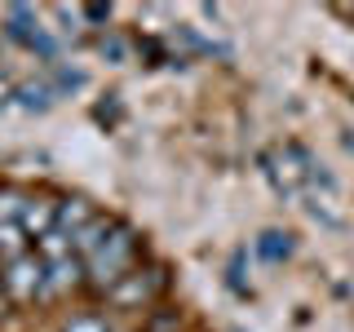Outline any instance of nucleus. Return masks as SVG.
<instances>
[{"instance_id": "f257e3e1", "label": "nucleus", "mask_w": 354, "mask_h": 332, "mask_svg": "<svg viewBox=\"0 0 354 332\" xmlns=\"http://www.w3.org/2000/svg\"><path fill=\"white\" fill-rule=\"evenodd\" d=\"M138 235H133L129 226H111L102 239L93 243V248H84V266H88V275H93V284L97 288H115L120 279H124L129 270H138Z\"/></svg>"}, {"instance_id": "7ed1b4c3", "label": "nucleus", "mask_w": 354, "mask_h": 332, "mask_svg": "<svg viewBox=\"0 0 354 332\" xmlns=\"http://www.w3.org/2000/svg\"><path fill=\"white\" fill-rule=\"evenodd\" d=\"M160 288H164V270H129L124 279L111 288V302L115 306H142V302H151Z\"/></svg>"}, {"instance_id": "f03ea898", "label": "nucleus", "mask_w": 354, "mask_h": 332, "mask_svg": "<svg viewBox=\"0 0 354 332\" xmlns=\"http://www.w3.org/2000/svg\"><path fill=\"white\" fill-rule=\"evenodd\" d=\"M0 284H5V293L14 297V302H27V297L44 293V261L40 257H18L9 261V275H0Z\"/></svg>"}, {"instance_id": "20e7f679", "label": "nucleus", "mask_w": 354, "mask_h": 332, "mask_svg": "<svg viewBox=\"0 0 354 332\" xmlns=\"http://www.w3.org/2000/svg\"><path fill=\"white\" fill-rule=\"evenodd\" d=\"M62 332H111V324H106L102 315H75Z\"/></svg>"}, {"instance_id": "39448f33", "label": "nucleus", "mask_w": 354, "mask_h": 332, "mask_svg": "<svg viewBox=\"0 0 354 332\" xmlns=\"http://www.w3.org/2000/svg\"><path fill=\"white\" fill-rule=\"evenodd\" d=\"M261 252H266V257H279V252H288V243H279V235H266Z\"/></svg>"}]
</instances>
